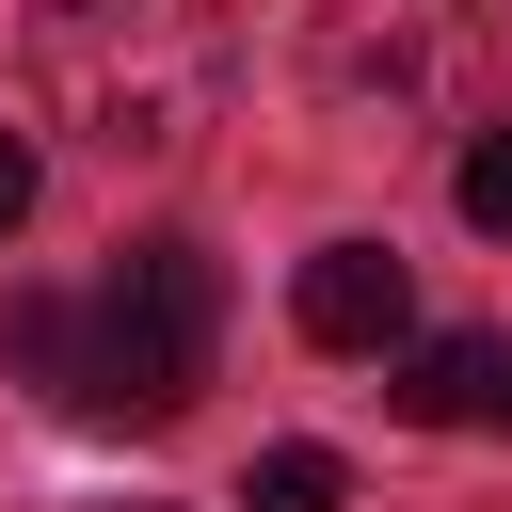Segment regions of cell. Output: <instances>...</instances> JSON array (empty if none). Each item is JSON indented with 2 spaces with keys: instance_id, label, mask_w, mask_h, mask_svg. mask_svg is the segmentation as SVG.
<instances>
[{
  "instance_id": "5",
  "label": "cell",
  "mask_w": 512,
  "mask_h": 512,
  "mask_svg": "<svg viewBox=\"0 0 512 512\" xmlns=\"http://www.w3.org/2000/svg\"><path fill=\"white\" fill-rule=\"evenodd\" d=\"M400 416L416 432H512V336H416L400 352Z\"/></svg>"
},
{
  "instance_id": "7",
  "label": "cell",
  "mask_w": 512,
  "mask_h": 512,
  "mask_svg": "<svg viewBox=\"0 0 512 512\" xmlns=\"http://www.w3.org/2000/svg\"><path fill=\"white\" fill-rule=\"evenodd\" d=\"M464 224H480V240H512V128H480V144H464Z\"/></svg>"
},
{
  "instance_id": "3",
  "label": "cell",
  "mask_w": 512,
  "mask_h": 512,
  "mask_svg": "<svg viewBox=\"0 0 512 512\" xmlns=\"http://www.w3.org/2000/svg\"><path fill=\"white\" fill-rule=\"evenodd\" d=\"M304 80H320L352 128H432V112H464V80H480V0H320Z\"/></svg>"
},
{
  "instance_id": "6",
  "label": "cell",
  "mask_w": 512,
  "mask_h": 512,
  "mask_svg": "<svg viewBox=\"0 0 512 512\" xmlns=\"http://www.w3.org/2000/svg\"><path fill=\"white\" fill-rule=\"evenodd\" d=\"M336 496H352L336 448H256V480H240V512H336Z\"/></svg>"
},
{
  "instance_id": "1",
  "label": "cell",
  "mask_w": 512,
  "mask_h": 512,
  "mask_svg": "<svg viewBox=\"0 0 512 512\" xmlns=\"http://www.w3.org/2000/svg\"><path fill=\"white\" fill-rule=\"evenodd\" d=\"M32 96L96 160H176L224 112V0H32Z\"/></svg>"
},
{
  "instance_id": "9",
  "label": "cell",
  "mask_w": 512,
  "mask_h": 512,
  "mask_svg": "<svg viewBox=\"0 0 512 512\" xmlns=\"http://www.w3.org/2000/svg\"><path fill=\"white\" fill-rule=\"evenodd\" d=\"M80 512H176V496H80Z\"/></svg>"
},
{
  "instance_id": "8",
  "label": "cell",
  "mask_w": 512,
  "mask_h": 512,
  "mask_svg": "<svg viewBox=\"0 0 512 512\" xmlns=\"http://www.w3.org/2000/svg\"><path fill=\"white\" fill-rule=\"evenodd\" d=\"M16 224H32V144L0 128V240H16Z\"/></svg>"
},
{
  "instance_id": "2",
  "label": "cell",
  "mask_w": 512,
  "mask_h": 512,
  "mask_svg": "<svg viewBox=\"0 0 512 512\" xmlns=\"http://www.w3.org/2000/svg\"><path fill=\"white\" fill-rule=\"evenodd\" d=\"M208 336H224V272L192 240H128L96 304H16V368L64 416H176L208 384Z\"/></svg>"
},
{
  "instance_id": "4",
  "label": "cell",
  "mask_w": 512,
  "mask_h": 512,
  "mask_svg": "<svg viewBox=\"0 0 512 512\" xmlns=\"http://www.w3.org/2000/svg\"><path fill=\"white\" fill-rule=\"evenodd\" d=\"M304 336H320V352H400V336H416L400 256H384V240H320V256H304Z\"/></svg>"
}]
</instances>
